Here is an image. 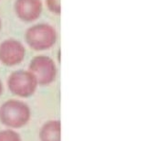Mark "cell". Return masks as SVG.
<instances>
[{"label":"cell","mask_w":156,"mask_h":141,"mask_svg":"<svg viewBox=\"0 0 156 141\" xmlns=\"http://www.w3.org/2000/svg\"><path fill=\"white\" fill-rule=\"evenodd\" d=\"M37 81L31 72L17 71L8 78V88L12 94L20 97H29L37 90Z\"/></svg>","instance_id":"cell-3"},{"label":"cell","mask_w":156,"mask_h":141,"mask_svg":"<svg viewBox=\"0 0 156 141\" xmlns=\"http://www.w3.org/2000/svg\"><path fill=\"white\" fill-rule=\"evenodd\" d=\"M0 141H21L20 136L13 130H4L0 132Z\"/></svg>","instance_id":"cell-8"},{"label":"cell","mask_w":156,"mask_h":141,"mask_svg":"<svg viewBox=\"0 0 156 141\" xmlns=\"http://www.w3.org/2000/svg\"><path fill=\"white\" fill-rule=\"evenodd\" d=\"M14 9L22 21L32 22L37 19L42 12L41 0H16Z\"/></svg>","instance_id":"cell-6"},{"label":"cell","mask_w":156,"mask_h":141,"mask_svg":"<svg viewBox=\"0 0 156 141\" xmlns=\"http://www.w3.org/2000/svg\"><path fill=\"white\" fill-rule=\"evenodd\" d=\"M2 92H3V85H2V83L0 81V95H2Z\"/></svg>","instance_id":"cell-10"},{"label":"cell","mask_w":156,"mask_h":141,"mask_svg":"<svg viewBox=\"0 0 156 141\" xmlns=\"http://www.w3.org/2000/svg\"><path fill=\"white\" fill-rule=\"evenodd\" d=\"M49 11L54 14H60V0H46Z\"/></svg>","instance_id":"cell-9"},{"label":"cell","mask_w":156,"mask_h":141,"mask_svg":"<svg viewBox=\"0 0 156 141\" xmlns=\"http://www.w3.org/2000/svg\"><path fill=\"white\" fill-rule=\"evenodd\" d=\"M41 141H60V122L49 121L46 123L39 133Z\"/></svg>","instance_id":"cell-7"},{"label":"cell","mask_w":156,"mask_h":141,"mask_svg":"<svg viewBox=\"0 0 156 141\" xmlns=\"http://www.w3.org/2000/svg\"><path fill=\"white\" fill-rule=\"evenodd\" d=\"M29 71L35 75L38 84L41 85L51 83L57 75V68L53 60L43 55H38L31 61Z\"/></svg>","instance_id":"cell-4"},{"label":"cell","mask_w":156,"mask_h":141,"mask_svg":"<svg viewBox=\"0 0 156 141\" xmlns=\"http://www.w3.org/2000/svg\"><path fill=\"white\" fill-rule=\"evenodd\" d=\"M30 119V109L27 105L16 100H8L0 107V121L6 127L20 128Z\"/></svg>","instance_id":"cell-1"},{"label":"cell","mask_w":156,"mask_h":141,"mask_svg":"<svg viewBox=\"0 0 156 141\" xmlns=\"http://www.w3.org/2000/svg\"><path fill=\"white\" fill-rule=\"evenodd\" d=\"M27 45L35 50H44L51 48L57 40L54 28L48 24H37L29 28L25 35Z\"/></svg>","instance_id":"cell-2"},{"label":"cell","mask_w":156,"mask_h":141,"mask_svg":"<svg viewBox=\"0 0 156 141\" xmlns=\"http://www.w3.org/2000/svg\"><path fill=\"white\" fill-rule=\"evenodd\" d=\"M0 29H1V20H0Z\"/></svg>","instance_id":"cell-11"},{"label":"cell","mask_w":156,"mask_h":141,"mask_svg":"<svg viewBox=\"0 0 156 141\" xmlns=\"http://www.w3.org/2000/svg\"><path fill=\"white\" fill-rule=\"evenodd\" d=\"M25 57V48L18 40L7 39L0 44V61L6 66L19 64Z\"/></svg>","instance_id":"cell-5"}]
</instances>
